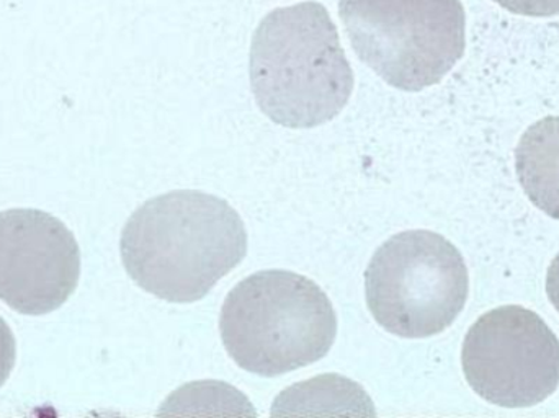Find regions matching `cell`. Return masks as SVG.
Instances as JSON below:
<instances>
[{"instance_id":"cell-1","label":"cell","mask_w":559,"mask_h":418,"mask_svg":"<svg viewBox=\"0 0 559 418\" xmlns=\"http://www.w3.org/2000/svg\"><path fill=\"white\" fill-rule=\"evenodd\" d=\"M128 275L156 298L200 301L248 253V230L228 202L176 190L134 211L121 234Z\"/></svg>"},{"instance_id":"cell-2","label":"cell","mask_w":559,"mask_h":418,"mask_svg":"<svg viewBox=\"0 0 559 418\" xmlns=\"http://www.w3.org/2000/svg\"><path fill=\"white\" fill-rule=\"evenodd\" d=\"M249 75L259 108L286 128H314L337 117L355 79L337 28L318 2L280 7L252 38Z\"/></svg>"},{"instance_id":"cell-3","label":"cell","mask_w":559,"mask_h":418,"mask_svg":"<svg viewBox=\"0 0 559 418\" xmlns=\"http://www.w3.org/2000/svg\"><path fill=\"white\" fill-rule=\"evenodd\" d=\"M219 334L238 367L275 378L324 358L337 337V315L312 279L265 270L229 292Z\"/></svg>"},{"instance_id":"cell-4","label":"cell","mask_w":559,"mask_h":418,"mask_svg":"<svg viewBox=\"0 0 559 418\" xmlns=\"http://www.w3.org/2000/svg\"><path fill=\"white\" fill-rule=\"evenodd\" d=\"M338 19L358 59L400 91L439 84L465 52L460 0H341Z\"/></svg>"},{"instance_id":"cell-5","label":"cell","mask_w":559,"mask_h":418,"mask_svg":"<svg viewBox=\"0 0 559 418\" xmlns=\"http://www.w3.org/2000/svg\"><path fill=\"white\" fill-rule=\"evenodd\" d=\"M460 250L432 230H404L383 243L365 272V296L378 325L403 338L449 329L468 299Z\"/></svg>"},{"instance_id":"cell-6","label":"cell","mask_w":559,"mask_h":418,"mask_svg":"<svg viewBox=\"0 0 559 418\" xmlns=\"http://www.w3.org/2000/svg\"><path fill=\"white\" fill-rule=\"evenodd\" d=\"M462 367L472 390L488 403L534 407L558 390L559 341L531 309L501 306L469 329Z\"/></svg>"},{"instance_id":"cell-7","label":"cell","mask_w":559,"mask_h":418,"mask_svg":"<svg viewBox=\"0 0 559 418\" xmlns=\"http://www.w3.org/2000/svg\"><path fill=\"white\" fill-rule=\"evenodd\" d=\"M79 275L81 250L61 220L38 210L0 213V301L48 314L71 298Z\"/></svg>"},{"instance_id":"cell-8","label":"cell","mask_w":559,"mask_h":418,"mask_svg":"<svg viewBox=\"0 0 559 418\" xmlns=\"http://www.w3.org/2000/svg\"><path fill=\"white\" fill-rule=\"evenodd\" d=\"M515 170L528 200L559 220V117L525 131L515 147Z\"/></svg>"},{"instance_id":"cell-9","label":"cell","mask_w":559,"mask_h":418,"mask_svg":"<svg viewBox=\"0 0 559 418\" xmlns=\"http://www.w3.org/2000/svg\"><path fill=\"white\" fill-rule=\"evenodd\" d=\"M374 417L373 403L354 381L338 374H322L295 384L275 399L272 416Z\"/></svg>"},{"instance_id":"cell-10","label":"cell","mask_w":559,"mask_h":418,"mask_svg":"<svg viewBox=\"0 0 559 418\" xmlns=\"http://www.w3.org/2000/svg\"><path fill=\"white\" fill-rule=\"evenodd\" d=\"M506 10L519 15L555 16L559 15V0H495Z\"/></svg>"},{"instance_id":"cell-11","label":"cell","mask_w":559,"mask_h":418,"mask_svg":"<svg viewBox=\"0 0 559 418\" xmlns=\"http://www.w3.org/2000/svg\"><path fill=\"white\" fill-rule=\"evenodd\" d=\"M15 363V338L7 322L0 318V386L12 373Z\"/></svg>"},{"instance_id":"cell-12","label":"cell","mask_w":559,"mask_h":418,"mask_svg":"<svg viewBox=\"0 0 559 418\" xmlns=\"http://www.w3.org/2000/svg\"><path fill=\"white\" fill-rule=\"evenodd\" d=\"M547 295L550 298L551 304L559 312V253L551 262L547 275Z\"/></svg>"}]
</instances>
